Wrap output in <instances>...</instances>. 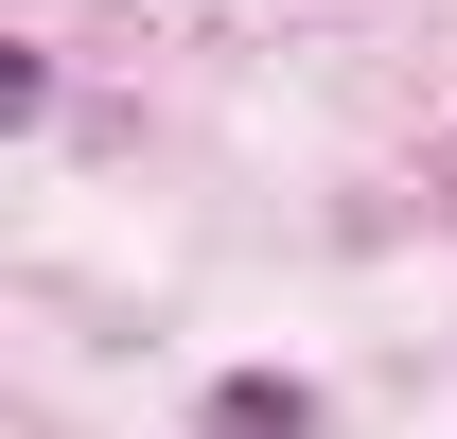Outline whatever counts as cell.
<instances>
[{"instance_id":"1","label":"cell","mask_w":457,"mask_h":439,"mask_svg":"<svg viewBox=\"0 0 457 439\" xmlns=\"http://www.w3.org/2000/svg\"><path fill=\"white\" fill-rule=\"evenodd\" d=\"M212 439H317V404H299L282 369H228L212 386Z\"/></svg>"}]
</instances>
